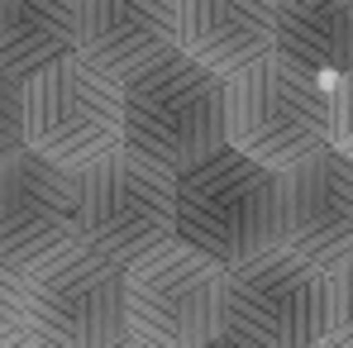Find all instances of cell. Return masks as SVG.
<instances>
[{
  "label": "cell",
  "instance_id": "cell-1",
  "mask_svg": "<svg viewBox=\"0 0 353 348\" xmlns=\"http://www.w3.org/2000/svg\"><path fill=\"white\" fill-rule=\"evenodd\" d=\"M176 238L234 267L282 243V172L234 143L176 172Z\"/></svg>",
  "mask_w": 353,
  "mask_h": 348
},
{
  "label": "cell",
  "instance_id": "cell-2",
  "mask_svg": "<svg viewBox=\"0 0 353 348\" xmlns=\"http://www.w3.org/2000/svg\"><path fill=\"white\" fill-rule=\"evenodd\" d=\"M225 76L181 48L124 76V148L181 172L225 148Z\"/></svg>",
  "mask_w": 353,
  "mask_h": 348
},
{
  "label": "cell",
  "instance_id": "cell-3",
  "mask_svg": "<svg viewBox=\"0 0 353 348\" xmlns=\"http://www.w3.org/2000/svg\"><path fill=\"white\" fill-rule=\"evenodd\" d=\"M225 139L277 172L301 163L330 143V81L282 53L248 62L225 76Z\"/></svg>",
  "mask_w": 353,
  "mask_h": 348
},
{
  "label": "cell",
  "instance_id": "cell-4",
  "mask_svg": "<svg viewBox=\"0 0 353 348\" xmlns=\"http://www.w3.org/2000/svg\"><path fill=\"white\" fill-rule=\"evenodd\" d=\"M124 325L134 344L196 348L225 325V263L205 248L168 238L124 267Z\"/></svg>",
  "mask_w": 353,
  "mask_h": 348
},
{
  "label": "cell",
  "instance_id": "cell-5",
  "mask_svg": "<svg viewBox=\"0 0 353 348\" xmlns=\"http://www.w3.org/2000/svg\"><path fill=\"white\" fill-rule=\"evenodd\" d=\"M330 291L325 267L277 243L258 258L225 267V325L215 344L310 348L325 344Z\"/></svg>",
  "mask_w": 353,
  "mask_h": 348
},
{
  "label": "cell",
  "instance_id": "cell-6",
  "mask_svg": "<svg viewBox=\"0 0 353 348\" xmlns=\"http://www.w3.org/2000/svg\"><path fill=\"white\" fill-rule=\"evenodd\" d=\"M24 143L77 172L124 148V81L81 53L24 76Z\"/></svg>",
  "mask_w": 353,
  "mask_h": 348
},
{
  "label": "cell",
  "instance_id": "cell-7",
  "mask_svg": "<svg viewBox=\"0 0 353 348\" xmlns=\"http://www.w3.org/2000/svg\"><path fill=\"white\" fill-rule=\"evenodd\" d=\"M176 234V172L115 148L81 167V248L129 267Z\"/></svg>",
  "mask_w": 353,
  "mask_h": 348
},
{
  "label": "cell",
  "instance_id": "cell-8",
  "mask_svg": "<svg viewBox=\"0 0 353 348\" xmlns=\"http://www.w3.org/2000/svg\"><path fill=\"white\" fill-rule=\"evenodd\" d=\"M81 248V172L14 148L0 158V263L39 272Z\"/></svg>",
  "mask_w": 353,
  "mask_h": 348
},
{
  "label": "cell",
  "instance_id": "cell-9",
  "mask_svg": "<svg viewBox=\"0 0 353 348\" xmlns=\"http://www.w3.org/2000/svg\"><path fill=\"white\" fill-rule=\"evenodd\" d=\"M129 339L124 267L86 248L24 277V344L110 348Z\"/></svg>",
  "mask_w": 353,
  "mask_h": 348
},
{
  "label": "cell",
  "instance_id": "cell-10",
  "mask_svg": "<svg viewBox=\"0 0 353 348\" xmlns=\"http://www.w3.org/2000/svg\"><path fill=\"white\" fill-rule=\"evenodd\" d=\"M282 243L320 267L353 253V158L334 143L282 167Z\"/></svg>",
  "mask_w": 353,
  "mask_h": 348
},
{
  "label": "cell",
  "instance_id": "cell-11",
  "mask_svg": "<svg viewBox=\"0 0 353 348\" xmlns=\"http://www.w3.org/2000/svg\"><path fill=\"white\" fill-rule=\"evenodd\" d=\"M277 43V0H176V48L234 76Z\"/></svg>",
  "mask_w": 353,
  "mask_h": 348
},
{
  "label": "cell",
  "instance_id": "cell-12",
  "mask_svg": "<svg viewBox=\"0 0 353 348\" xmlns=\"http://www.w3.org/2000/svg\"><path fill=\"white\" fill-rule=\"evenodd\" d=\"M176 48V0H81L77 53L110 76H134Z\"/></svg>",
  "mask_w": 353,
  "mask_h": 348
},
{
  "label": "cell",
  "instance_id": "cell-13",
  "mask_svg": "<svg viewBox=\"0 0 353 348\" xmlns=\"http://www.w3.org/2000/svg\"><path fill=\"white\" fill-rule=\"evenodd\" d=\"M77 34L81 0H0V67L19 81L77 53Z\"/></svg>",
  "mask_w": 353,
  "mask_h": 348
},
{
  "label": "cell",
  "instance_id": "cell-14",
  "mask_svg": "<svg viewBox=\"0 0 353 348\" xmlns=\"http://www.w3.org/2000/svg\"><path fill=\"white\" fill-rule=\"evenodd\" d=\"M272 53L315 72L339 76L353 67V0H277Z\"/></svg>",
  "mask_w": 353,
  "mask_h": 348
},
{
  "label": "cell",
  "instance_id": "cell-15",
  "mask_svg": "<svg viewBox=\"0 0 353 348\" xmlns=\"http://www.w3.org/2000/svg\"><path fill=\"white\" fill-rule=\"evenodd\" d=\"M325 291H330V325H325V344L353 348V253L344 263L325 267Z\"/></svg>",
  "mask_w": 353,
  "mask_h": 348
},
{
  "label": "cell",
  "instance_id": "cell-16",
  "mask_svg": "<svg viewBox=\"0 0 353 348\" xmlns=\"http://www.w3.org/2000/svg\"><path fill=\"white\" fill-rule=\"evenodd\" d=\"M24 148V81L0 67V158Z\"/></svg>",
  "mask_w": 353,
  "mask_h": 348
},
{
  "label": "cell",
  "instance_id": "cell-17",
  "mask_svg": "<svg viewBox=\"0 0 353 348\" xmlns=\"http://www.w3.org/2000/svg\"><path fill=\"white\" fill-rule=\"evenodd\" d=\"M330 143L353 158V67L330 76Z\"/></svg>",
  "mask_w": 353,
  "mask_h": 348
},
{
  "label": "cell",
  "instance_id": "cell-18",
  "mask_svg": "<svg viewBox=\"0 0 353 348\" xmlns=\"http://www.w3.org/2000/svg\"><path fill=\"white\" fill-rule=\"evenodd\" d=\"M24 339V272L0 263V344Z\"/></svg>",
  "mask_w": 353,
  "mask_h": 348
}]
</instances>
